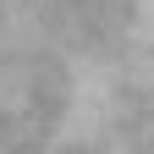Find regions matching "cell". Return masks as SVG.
<instances>
[{"mask_svg": "<svg viewBox=\"0 0 154 154\" xmlns=\"http://www.w3.org/2000/svg\"><path fill=\"white\" fill-rule=\"evenodd\" d=\"M0 154H154V0H0Z\"/></svg>", "mask_w": 154, "mask_h": 154, "instance_id": "obj_1", "label": "cell"}]
</instances>
